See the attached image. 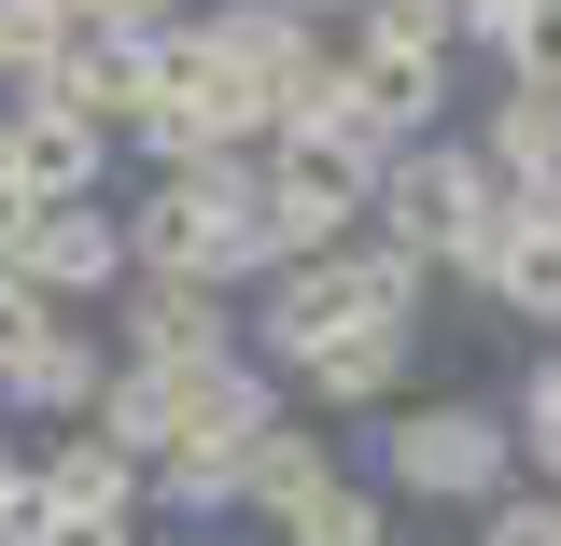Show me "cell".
<instances>
[{
    "mask_svg": "<svg viewBox=\"0 0 561 546\" xmlns=\"http://www.w3.org/2000/svg\"><path fill=\"white\" fill-rule=\"evenodd\" d=\"M365 224H379V239H408L421 267L449 280V267H478V239L491 224H505V169H491L478 140H393V154H379V197H365Z\"/></svg>",
    "mask_w": 561,
    "mask_h": 546,
    "instance_id": "6da1fadb",
    "label": "cell"
},
{
    "mask_svg": "<svg viewBox=\"0 0 561 546\" xmlns=\"http://www.w3.org/2000/svg\"><path fill=\"white\" fill-rule=\"evenodd\" d=\"M505 477H519V420H491V407H393V434H379V490L393 504L478 519Z\"/></svg>",
    "mask_w": 561,
    "mask_h": 546,
    "instance_id": "7a4b0ae2",
    "label": "cell"
},
{
    "mask_svg": "<svg viewBox=\"0 0 561 546\" xmlns=\"http://www.w3.org/2000/svg\"><path fill=\"white\" fill-rule=\"evenodd\" d=\"M140 519H154V490H140V449H113L99 420L70 434V449H43V546H140Z\"/></svg>",
    "mask_w": 561,
    "mask_h": 546,
    "instance_id": "3957f363",
    "label": "cell"
},
{
    "mask_svg": "<svg viewBox=\"0 0 561 546\" xmlns=\"http://www.w3.org/2000/svg\"><path fill=\"white\" fill-rule=\"evenodd\" d=\"M127 350L140 364H197V350H239V294L197 267H127Z\"/></svg>",
    "mask_w": 561,
    "mask_h": 546,
    "instance_id": "277c9868",
    "label": "cell"
},
{
    "mask_svg": "<svg viewBox=\"0 0 561 546\" xmlns=\"http://www.w3.org/2000/svg\"><path fill=\"white\" fill-rule=\"evenodd\" d=\"M280 379H295V407H393L421 379V323H337L323 350H295Z\"/></svg>",
    "mask_w": 561,
    "mask_h": 546,
    "instance_id": "5b68a950",
    "label": "cell"
},
{
    "mask_svg": "<svg viewBox=\"0 0 561 546\" xmlns=\"http://www.w3.org/2000/svg\"><path fill=\"white\" fill-rule=\"evenodd\" d=\"M28 280H43L57 309L127 294V210H113V197H43V224H28Z\"/></svg>",
    "mask_w": 561,
    "mask_h": 546,
    "instance_id": "8992f818",
    "label": "cell"
},
{
    "mask_svg": "<svg viewBox=\"0 0 561 546\" xmlns=\"http://www.w3.org/2000/svg\"><path fill=\"white\" fill-rule=\"evenodd\" d=\"M491 309H519V323H561V210L548 197H505V224L478 239V267H463Z\"/></svg>",
    "mask_w": 561,
    "mask_h": 546,
    "instance_id": "52a82bcc",
    "label": "cell"
},
{
    "mask_svg": "<svg viewBox=\"0 0 561 546\" xmlns=\"http://www.w3.org/2000/svg\"><path fill=\"white\" fill-rule=\"evenodd\" d=\"M113 154H127V140L99 127L84 98H14V169H28L43 197H113Z\"/></svg>",
    "mask_w": 561,
    "mask_h": 546,
    "instance_id": "ba28073f",
    "label": "cell"
},
{
    "mask_svg": "<svg viewBox=\"0 0 561 546\" xmlns=\"http://www.w3.org/2000/svg\"><path fill=\"white\" fill-rule=\"evenodd\" d=\"M478 154L505 169V197H548V183H561V84H548V70L491 84V113H478Z\"/></svg>",
    "mask_w": 561,
    "mask_h": 546,
    "instance_id": "9c48e42d",
    "label": "cell"
},
{
    "mask_svg": "<svg viewBox=\"0 0 561 546\" xmlns=\"http://www.w3.org/2000/svg\"><path fill=\"white\" fill-rule=\"evenodd\" d=\"M351 113L379 140H435L449 127V57H365L351 43Z\"/></svg>",
    "mask_w": 561,
    "mask_h": 546,
    "instance_id": "30bf717a",
    "label": "cell"
},
{
    "mask_svg": "<svg viewBox=\"0 0 561 546\" xmlns=\"http://www.w3.org/2000/svg\"><path fill=\"white\" fill-rule=\"evenodd\" d=\"M337 477V449H323V434H309V420L280 407L267 434H253V449H239V519H295V504H309V490Z\"/></svg>",
    "mask_w": 561,
    "mask_h": 546,
    "instance_id": "8fae6325",
    "label": "cell"
},
{
    "mask_svg": "<svg viewBox=\"0 0 561 546\" xmlns=\"http://www.w3.org/2000/svg\"><path fill=\"white\" fill-rule=\"evenodd\" d=\"M99 379H113V350L84 337V323H57V337H43L28 364H14V379H0V407H43V420H84V407H99Z\"/></svg>",
    "mask_w": 561,
    "mask_h": 546,
    "instance_id": "7c38bea8",
    "label": "cell"
},
{
    "mask_svg": "<svg viewBox=\"0 0 561 546\" xmlns=\"http://www.w3.org/2000/svg\"><path fill=\"white\" fill-rule=\"evenodd\" d=\"M463 57H478L491 84L561 70V0H463Z\"/></svg>",
    "mask_w": 561,
    "mask_h": 546,
    "instance_id": "4fadbf2b",
    "label": "cell"
},
{
    "mask_svg": "<svg viewBox=\"0 0 561 546\" xmlns=\"http://www.w3.org/2000/svg\"><path fill=\"white\" fill-rule=\"evenodd\" d=\"M140 490H154V519H225V504H239V449L183 434V449H154V463H140Z\"/></svg>",
    "mask_w": 561,
    "mask_h": 546,
    "instance_id": "5bb4252c",
    "label": "cell"
},
{
    "mask_svg": "<svg viewBox=\"0 0 561 546\" xmlns=\"http://www.w3.org/2000/svg\"><path fill=\"white\" fill-rule=\"evenodd\" d=\"M280 546H393V490H365V477L337 463V477L280 519Z\"/></svg>",
    "mask_w": 561,
    "mask_h": 546,
    "instance_id": "9a60e30c",
    "label": "cell"
},
{
    "mask_svg": "<svg viewBox=\"0 0 561 546\" xmlns=\"http://www.w3.org/2000/svg\"><path fill=\"white\" fill-rule=\"evenodd\" d=\"M365 57H463V0H351Z\"/></svg>",
    "mask_w": 561,
    "mask_h": 546,
    "instance_id": "2e32d148",
    "label": "cell"
},
{
    "mask_svg": "<svg viewBox=\"0 0 561 546\" xmlns=\"http://www.w3.org/2000/svg\"><path fill=\"white\" fill-rule=\"evenodd\" d=\"M57 28H70V14H43V0H0V98H28V84H43Z\"/></svg>",
    "mask_w": 561,
    "mask_h": 546,
    "instance_id": "e0dca14e",
    "label": "cell"
},
{
    "mask_svg": "<svg viewBox=\"0 0 561 546\" xmlns=\"http://www.w3.org/2000/svg\"><path fill=\"white\" fill-rule=\"evenodd\" d=\"M478 546H561V490H519V477H505L478 504Z\"/></svg>",
    "mask_w": 561,
    "mask_h": 546,
    "instance_id": "ac0fdd59",
    "label": "cell"
},
{
    "mask_svg": "<svg viewBox=\"0 0 561 546\" xmlns=\"http://www.w3.org/2000/svg\"><path fill=\"white\" fill-rule=\"evenodd\" d=\"M519 463H534V477L561 490V350L534 364V379H519Z\"/></svg>",
    "mask_w": 561,
    "mask_h": 546,
    "instance_id": "d6986e66",
    "label": "cell"
},
{
    "mask_svg": "<svg viewBox=\"0 0 561 546\" xmlns=\"http://www.w3.org/2000/svg\"><path fill=\"white\" fill-rule=\"evenodd\" d=\"M0 546H43V449L0 434Z\"/></svg>",
    "mask_w": 561,
    "mask_h": 546,
    "instance_id": "ffe728a7",
    "label": "cell"
},
{
    "mask_svg": "<svg viewBox=\"0 0 561 546\" xmlns=\"http://www.w3.org/2000/svg\"><path fill=\"white\" fill-rule=\"evenodd\" d=\"M28 224H43V183H0V267H28Z\"/></svg>",
    "mask_w": 561,
    "mask_h": 546,
    "instance_id": "44dd1931",
    "label": "cell"
},
{
    "mask_svg": "<svg viewBox=\"0 0 561 546\" xmlns=\"http://www.w3.org/2000/svg\"><path fill=\"white\" fill-rule=\"evenodd\" d=\"M0 183H28V169H14V98H0Z\"/></svg>",
    "mask_w": 561,
    "mask_h": 546,
    "instance_id": "7402d4cb",
    "label": "cell"
},
{
    "mask_svg": "<svg viewBox=\"0 0 561 546\" xmlns=\"http://www.w3.org/2000/svg\"><path fill=\"white\" fill-rule=\"evenodd\" d=\"M295 14H323V28H337V14H351V0H295Z\"/></svg>",
    "mask_w": 561,
    "mask_h": 546,
    "instance_id": "603a6c76",
    "label": "cell"
},
{
    "mask_svg": "<svg viewBox=\"0 0 561 546\" xmlns=\"http://www.w3.org/2000/svg\"><path fill=\"white\" fill-rule=\"evenodd\" d=\"M548 84H561V70H548Z\"/></svg>",
    "mask_w": 561,
    "mask_h": 546,
    "instance_id": "cb8c5ba5",
    "label": "cell"
},
{
    "mask_svg": "<svg viewBox=\"0 0 561 546\" xmlns=\"http://www.w3.org/2000/svg\"><path fill=\"white\" fill-rule=\"evenodd\" d=\"M57 546H70V533H57Z\"/></svg>",
    "mask_w": 561,
    "mask_h": 546,
    "instance_id": "d4e9b609",
    "label": "cell"
}]
</instances>
